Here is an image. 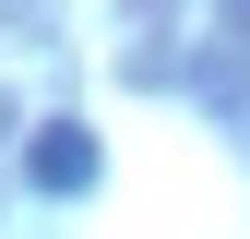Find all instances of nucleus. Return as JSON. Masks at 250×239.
<instances>
[{"instance_id":"obj_1","label":"nucleus","mask_w":250,"mask_h":239,"mask_svg":"<svg viewBox=\"0 0 250 239\" xmlns=\"http://www.w3.org/2000/svg\"><path fill=\"white\" fill-rule=\"evenodd\" d=\"M107 179V143L83 132V120H36V143H24V191L36 203H83Z\"/></svg>"}]
</instances>
